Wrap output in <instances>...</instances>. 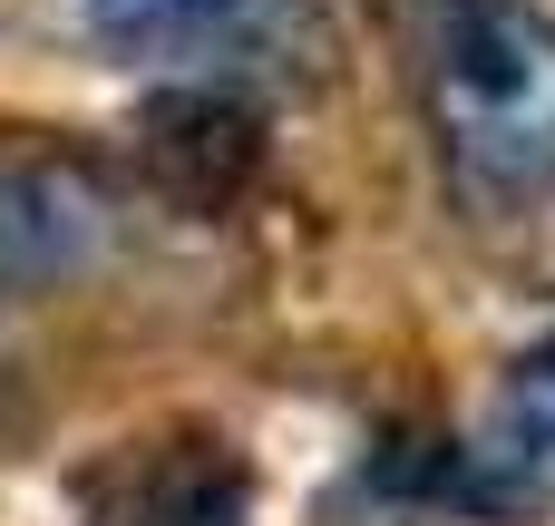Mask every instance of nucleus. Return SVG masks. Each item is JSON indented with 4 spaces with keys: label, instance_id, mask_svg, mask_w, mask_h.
<instances>
[{
    "label": "nucleus",
    "instance_id": "obj_1",
    "mask_svg": "<svg viewBox=\"0 0 555 526\" xmlns=\"http://www.w3.org/2000/svg\"><path fill=\"white\" fill-rule=\"evenodd\" d=\"M420 98L459 205L517 215L555 185V20L537 0H429Z\"/></svg>",
    "mask_w": 555,
    "mask_h": 526
},
{
    "label": "nucleus",
    "instance_id": "obj_2",
    "mask_svg": "<svg viewBox=\"0 0 555 526\" xmlns=\"http://www.w3.org/2000/svg\"><path fill=\"white\" fill-rule=\"evenodd\" d=\"M78 20L117 68L185 88H283L332 49L312 0H78Z\"/></svg>",
    "mask_w": 555,
    "mask_h": 526
},
{
    "label": "nucleus",
    "instance_id": "obj_3",
    "mask_svg": "<svg viewBox=\"0 0 555 526\" xmlns=\"http://www.w3.org/2000/svg\"><path fill=\"white\" fill-rule=\"evenodd\" d=\"M98 185L68 166H0V312L39 303L98 254Z\"/></svg>",
    "mask_w": 555,
    "mask_h": 526
},
{
    "label": "nucleus",
    "instance_id": "obj_4",
    "mask_svg": "<svg viewBox=\"0 0 555 526\" xmlns=\"http://www.w3.org/2000/svg\"><path fill=\"white\" fill-rule=\"evenodd\" d=\"M507 429H517L527 449H555V332L507 371Z\"/></svg>",
    "mask_w": 555,
    "mask_h": 526
}]
</instances>
